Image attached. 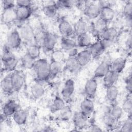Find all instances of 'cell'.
Returning <instances> with one entry per match:
<instances>
[{"label": "cell", "mask_w": 132, "mask_h": 132, "mask_svg": "<svg viewBox=\"0 0 132 132\" xmlns=\"http://www.w3.org/2000/svg\"><path fill=\"white\" fill-rule=\"evenodd\" d=\"M33 70L35 74L36 81L44 82L50 79V62L46 58H39L37 60Z\"/></svg>", "instance_id": "cell-1"}, {"label": "cell", "mask_w": 132, "mask_h": 132, "mask_svg": "<svg viewBox=\"0 0 132 132\" xmlns=\"http://www.w3.org/2000/svg\"><path fill=\"white\" fill-rule=\"evenodd\" d=\"M10 78L14 92H20L25 83V76L22 70H15L10 73Z\"/></svg>", "instance_id": "cell-2"}, {"label": "cell", "mask_w": 132, "mask_h": 132, "mask_svg": "<svg viewBox=\"0 0 132 132\" xmlns=\"http://www.w3.org/2000/svg\"><path fill=\"white\" fill-rule=\"evenodd\" d=\"M6 41V44L12 50H16L19 48L23 41L17 29H13L9 32Z\"/></svg>", "instance_id": "cell-3"}, {"label": "cell", "mask_w": 132, "mask_h": 132, "mask_svg": "<svg viewBox=\"0 0 132 132\" xmlns=\"http://www.w3.org/2000/svg\"><path fill=\"white\" fill-rule=\"evenodd\" d=\"M101 8L97 3L87 2L83 10L84 14L90 20H95L100 16Z\"/></svg>", "instance_id": "cell-4"}, {"label": "cell", "mask_w": 132, "mask_h": 132, "mask_svg": "<svg viewBox=\"0 0 132 132\" xmlns=\"http://www.w3.org/2000/svg\"><path fill=\"white\" fill-rule=\"evenodd\" d=\"M18 31L23 41L32 43L34 40V29L28 23H24L19 27Z\"/></svg>", "instance_id": "cell-5"}, {"label": "cell", "mask_w": 132, "mask_h": 132, "mask_svg": "<svg viewBox=\"0 0 132 132\" xmlns=\"http://www.w3.org/2000/svg\"><path fill=\"white\" fill-rule=\"evenodd\" d=\"M58 38L55 34L47 31L42 45V48L45 52H51L55 50L58 43Z\"/></svg>", "instance_id": "cell-6"}, {"label": "cell", "mask_w": 132, "mask_h": 132, "mask_svg": "<svg viewBox=\"0 0 132 132\" xmlns=\"http://www.w3.org/2000/svg\"><path fill=\"white\" fill-rule=\"evenodd\" d=\"M16 20L15 22L23 24L26 21L28 20L33 13L32 7H16ZM21 25V24H20Z\"/></svg>", "instance_id": "cell-7"}, {"label": "cell", "mask_w": 132, "mask_h": 132, "mask_svg": "<svg viewBox=\"0 0 132 132\" xmlns=\"http://www.w3.org/2000/svg\"><path fill=\"white\" fill-rule=\"evenodd\" d=\"M97 79L92 77L88 79L84 86V93L86 97L91 100L94 98L97 92Z\"/></svg>", "instance_id": "cell-8"}, {"label": "cell", "mask_w": 132, "mask_h": 132, "mask_svg": "<svg viewBox=\"0 0 132 132\" xmlns=\"http://www.w3.org/2000/svg\"><path fill=\"white\" fill-rule=\"evenodd\" d=\"M58 28L62 37L72 38L71 37L75 34L73 26L67 20H61L58 24Z\"/></svg>", "instance_id": "cell-9"}, {"label": "cell", "mask_w": 132, "mask_h": 132, "mask_svg": "<svg viewBox=\"0 0 132 132\" xmlns=\"http://www.w3.org/2000/svg\"><path fill=\"white\" fill-rule=\"evenodd\" d=\"M72 122L75 128L82 130L88 126V118L85 116L80 111L75 112L72 116Z\"/></svg>", "instance_id": "cell-10"}, {"label": "cell", "mask_w": 132, "mask_h": 132, "mask_svg": "<svg viewBox=\"0 0 132 132\" xmlns=\"http://www.w3.org/2000/svg\"><path fill=\"white\" fill-rule=\"evenodd\" d=\"M94 111V105L92 100L87 97L81 101L80 104V111L88 118Z\"/></svg>", "instance_id": "cell-11"}, {"label": "cell", "mask_w": 132, "mask_h": 132, "mask_svg": "<svg viewBox=\"0 0 132 132\" xmlns=\"http://www.w3.org/2000/svg\"><path fill=\"white\" fill-rule=\"evenodd\" d=\"M75 81L72 78L65 80L61 91V95L64 100L70 98L73 94L75 91Z\"/></svg>", "instance_id": "cell-12"}, {"label": "cell", "mask_w": 132, "mask_h": 132, "mask_svg": "<svg viewBox=\"0 0 132 132\" xmlns=\"http://www.w3.org/2000/svg\"><path fill=\"white\" fill-rule=\"evenodd\" d=\"M19 109V105L15 101L11 99L7 101L2 107V113L6 117L8 118L15 113Z\"/></svg>", "instance_id": "cell-13"}, {"label": "cell", "mask_w": 132, "mask_h": 132, "mask_svg": "<svg viewBox=\"0 0 132 132\" xmlns=\"http://www.w3.org/2000/svg\"><path fill=\"white\" fill-rule=\"evenodd\" d=\"M16 20V7L3 10L1 14V22L5 25H8L15 22Z\"/></svg>", "instance_id": "cell-14"}, {"label": "cell", "mask_w": 132, "mask_h": 132, "mask_svg": "<svg viewBox=\"0 0 132 132\" xmlns=\"http://www.w3.org/2000/svg\"><path fill=\"white\" fill-rule=\"evenodd\" d=\"M110 70V62L107 60H103L95 69L93 77L96 79L103 78Z\"/></svg>", "instance_id": "cell-15"}, {"label": "cell", "mask_w": 132, "mask_h": 132, "mask_svg": "<svg viewBox=\"0 0 132 132\" xmlns=\"http://www.w3.org/2000/svg\"><path fill=\"white\" fill-rule=\"evenodd\" d=\"M91 54L92 58H96L102 55L106 51L100 40L98 39L94 41L88 48Z\"/></svg>", "instance_id": "cell-16"}, {"label": "cell", "mask_w": 132, "mask_h": 132, "mask_svg": "<svg viewBox=\"0 0 132 132\" xmlns=\"http://www.w3.org/2000/svg\"><path fill=\"white\" fill-rule=\"evenodd\" d=\"M42 10L44 14L47 17L53 18L57 15L58 8L56 1H47L44 4Z\"/></svg>", "instance_id": "cell-17"}, {"label": "cell", "mask_w": 132, "mask_h": 132, "mask_svg": "<svg viewBox=\"0 0 132 132\" xmlns=\"http://www.w3.org/2000/svg\"><path fill=\"white\" fill-rule=\"evenodd\" d=\"M74 34L76 37L89 32L90 25L83 18H80L73 26Z\"/></svg>", "instance_id": "cell-18"}, {"label": "cell", "mask_w": 132, "mask_h": 132, "mask_svg": "<svg viewBox=\"0 0 132 132\" xmlns=\"http://www.w3.org/2000/svg\"><path fill=\"white\" fill-rule=\"evenodd\" d=\"M93 38L89 32L77 36L76 40L77 47L88 48L94 42Z\"/></svg>", "instance_id": "cell-19"}, {"label": "cell", "mask_w": 132, "mask_h": 132, "mask_svg": "<svg viewBox=\"0 0 132 132\" xmlns=\"http://www.w3.org/2000/svg\"><path fill=\"white\" fill-rule=\"evenodd\" d=\"M75 58L81 68L87 65L92 58L91 54L88 48H85L79 51Z\"/></svg>", "instance_id": "cell-20"}, {"label": "cell", "mask_w": 132, "mask_h": 132, "mask_svg": "<svg viewBox=\"0 0 132 132\" xmlns=\"http://www.w3.org/2000/svg\"><path fill=\"white\" fill-rule=\"evenodd\" d=\"M14 122L19 126H23L26 124L28 114L27 111L23 109L19 108L12 116Z\"/></svg>", "instance_id": "cell-21"}, {"label": "cell", "mask_w": 132, "mask_h": 132, "mask_svg": "<svg viewBox=\"0 0 132 132\" xmlns=\"http://www.w3.org/2000/svg\"><path fill=\"white\" fill-rule=\"evenodd\" d=\"M1 88L2 92L6 95H11L14 92L10 78V73L2 79Z\"/></svg>", "instance_id": "cell-22"}, {"label": "cell", "mask_w": 132, "mask_h": 132, "mask_svg": "<svg viewBox=\"0 0 132 132\" xmlns=\"http://www.w3.org/2000/svg\"><path fill=\"white\" fill-rule=\"evenodd\" d=\"M119 76V74L110 70L103 78V85L104 88L106 89L108 87L115 85Z\"/></svg>", "instance_id": "cell-23"}, {"label": "cell", "mask_w": 132, "mask_h": 132, "mask_svg": "<svg viewBox=\"0 0 132 132\" xmlns=\"http://www.w3.org/2000/svg\"><path fill=\"white\" fill-rule=\"evenodd\" d=\"M60 49L68 52L71 49L77 47L76 40L72 38L62 37L59 41Z\"/></svg>", "instance_id": "cell-24"}, {"label": "cell", "mask_w": 132, "mask_h": 132, "mask_svg": "<svg viewBox=\"0 0 132 132\" xmlns=\"http://www.w3.org/2000/svg\"><path fill=\"white\" fill-rule=\"evenodd\" d=\"M115 16V11L112 6H105L101 8L99 17L109 23Z\"/></svg>", "instance_id": "cell-25"}, {"label": "cell", "mask_w": 132, "mask_h": 132, "mask_svg": "<svg viewBox=\"0 0 132 132\" xmlns=\"http://www.w3.org/2000/svg\"><path fill=\"white\" fill-rule=\"evenodd\" d=\"M126 62V58H118L110 62V70L120 74L125 68Z\"/></svg>", "instance_id": "cell-26"}, {"label": "cell", "mask_w": 132, "mask_h": 132, "mask_svg": "<svg viewBox=\"0 0 132 132\" xmlns=\"http://www.w3.org/2000/svg\"><path fill=\"white\" fill-rule=\"evenodd\" d=\"M45 92L44 87L39 81H36L32 84L30 86L31 95L35 100H38L42 97L44 95Z\"/></svg>", "instance_id": "cell-27"}, {"label": "cell", "mask_w": 132, "mask_h": 132, "mask_svg": "<svg viewBox=\"0 0 132 132\" xmlns=\"http://www.w3.org/2000/svg\"><path fill=\"white\" fill-rule=\"evenodd\" d=\"M119 93V89L116 85H113L107 88L105 93L106 100L111 104L116 103Z\"/></svg>", "instance_id": "cell-28"}, {"label": "cell", "mask_w": 132, "mask_h": 132, "mask_svg": "<svg viewBox=\"0 0 132 132\" xmlns=\"http://www.w3.org/2000/svg\"><path fill=\"white\" fill-rule=\"evenodd\" d=\"M65 107V104L64 99L59 95H57L55 97L50 106V111L52 113H55L61 111Z\"/></svg>", "instance_id": "cell-29"}, {"label": "cell", "mask_w": 132, "mask_h": 132, "mask_svg": "<svg viewBox=\"0 0 132 132\" xmlns=\"http://www.w3.org/2000/svg\"><path fill=\"white\" fill-rule=\"evenodd\" d=\"M81 68L79 64L78 63L76 58L68 57L65 63L64 66L63 67V69L70 72L75 73L78 71Z\"/></svg>", "instance_id": "cell-30"}, {"label": "cell", "mask_w": 132, "mask_h": 132, "mask_svg": "<svg viewBox=\"0 0 132 132\" xmlns=\"http://www.w3.org/2000/svg\"><path fill=\"white\" fill-rule=\"evenodd\" d=\"M118 34V31L115 27H108L100 35V38L113 42Z\"/></svg>", "instance_id": "cell-31"}, {"label": "cell", "mask_w": 132, "mask_h": 132, "mask_svg": "<svg viewBox=\"0 0 132 132\" xmlns=\"http://www.w3.org/2000/svg\"><path fill=\"white\" fill-rule=\"evenodd\" d=\"M41 47L35 43L30 44L27 47L26 53L29 57L37 60L40 58Z\"/></svg>", "instance_id": "cell-32"}, {"label": "cell", "mask_w": 132, "mask_h": 132, "mask_svg": "<svg viewBox=\"0 0 132 132\" xmlns=\"http://www.w3.org/2000/svg\"><path fill=\"white\" fill-rule=\"evenodd\" d=\"M2 63V69L4 72L9 73L12 72L16 70V67L19 63V60L16 57L3 62Z\"/></svg>", "instance_id": "cell-33"}, {"label": "cell", "mask_w": 132, "mask_h": 132, "mask_svg": "<svg viewBox=\"0 0 132 132\" xmlns=\"http://www.w3.org/2000/svg\"><path fill=\"white\" fill-rule=\"evenodd\" d=\"M62 62L51 61L50 62V79H53L56 78L62 71Z\"/></svg>", "instance_id": "cell-34"}, {"label": "cell", "mask_w": 132, "mask_h": 132, "mask_svg": "<svg viewBox=\"0 0 132 132\" xmlns=\"http://www.w3.org/2000/svg\"><path fill=\"white\" fill-rule=\"evenodd\" d=\"M46 31L42 29L41 27H38L34 29V42L42 47Z\"/></svg>", "instance_id": "cell-35"}, {"label": "cell", "mask_w": 132, "mask_h": 132, "mask_svg": "<svg viewBox=\"0 0 132 132\" xmlns=\"http://www.w3.org/2000/svg\"><path fill=\"white\" fill-rule=\"evenodd\" d=\"M109 111L117 121H118L121 119L124 113L121 106L116 103L111 104V106L109 109Z\"/></svg>", "instance_id": "cell-36"}, {"label": "cell", "mask_w": 132, "mask_h": 132, "mask_svg": "<svg viewBox=\"0 0 132 132\" xmlns=\"http://www.w3.org/2000/svg\"><path fill=\"white\" fill-rule=\"evenodd\" d=\"M102 121L105 126L108 128H114L116 124L118 122V121H117L111 116L109 110L104 113L102 117Z\"/></svg>", "instance_id": "cell-37"}, {"label": "cell", "mask_w": 132, "mask_h": 132, "mask_svg": "<svg viewBox=\"0 0 132 132\" xmlns=\"http://www.w3.org/2000/svg\"><path fill=\"white\" fill-rule=\"evenodd\" d=\"M36 60L29 57L27 54L24 55L21 59V65L22 68L26 70L33 69Z\"/></svg>", "instance_id": "cell-38"}, {"label": "cell", "mask_w": 132, "mask_h": 132, "mask_svg": "<svg viewBox=\"0 0 132 132\" xmlns=\"http://www.w3.org/2000/svg\"><path fill=\"white\" fill-rule=\"evenodd\" d=\"M124 112L127 113L128 116H131L132 114V100L131 94H128L123 101L121 106Z\"/></svg>", "instance_id": "cell-39"}, {"label": "cell", "mask_w": 132, "mask_h": 132, "mask_svg": "<svg viewBox=\"0 0 132 132\" xmlns=\"http://www.w3.org/2000/svg\"><path fill=\"white\" fill-rule=\"evenodd\" d=\"M51 61L62 62L65 59V53L64 51L61 49L54 50L52 52L51 55Z\"/></svg>", "instance_id": "cell-40"}, {"label": "cell", "mask_w": 132, "mask_h": 132, "mask_svg": "<svg viewBox=\"0 0 132 132\" xmlns=\"http://www.w3.org/2000/svg\"><path fill=\"white\" fill-rule=\"evenodd\" d=\"M15 57V55L12 52V50H11L6 44H5L2 50V54L1 56L2 62L8 61Z\"/></svg>", "instance_id": "cell-41"}, {"label": "cell", "mask_w": 132, "mask_h": 132, "mask_svg": "<svg viewBox=\"0 0 132 132\" xmlns=\"http://www.w3.org/2000/svg\"><path fill=\"white\" fill-rule=\"evenodd\" d=\"M119 131L123 132L132 131V118L131 116H128L127 119L124 121L120 127Z\"/></svg>", "instance_id": "cell-42"}, {"label": "cell", "mask_w": 132, "mask_h": 132, "mask_svg": "<svg viewBox=\"0 0 132 132\" xmlns=\"http://www.w3.org/2000/svg\"><path fill=\"white\" fill-rule=\"evenodd\" d=\"M56 5L58 8L62 9H71L75 5V1L63 0L56 1Z\"/></svg>", "instance_id": "cell-43"}, {"label": "cell", "mask_w": 132, "mask_h": 132, "mask_svg": "<svg viewBox=\"0 0 132 132\" xmlns=\"http://www.w3.org/2000/svg\"><path fill=\"white\" fill-rule=\"evenodd\" d=\"M123 14L124 16V18L132 16V2L131 1H127L125 4Z\"/></svg>", "instance_id": "cell-44"}, {"label": "cell", "mask_w": 132, "mask_h": 132, "mask_svg": "<svg viewBox=\"0 0 132 132\" xmlns=\"http://www.w3.org/2000/svg\"><path fill=\"white\" fill-rule=\"evenodd\" d=\"M71 116L72 113L71 109L69 107L65 106V107L61 111L60 117L61 120L67 121L70 118Z\"/></svg>", "instance_id": "cell-45"}, {"label": "cell", "mask_w": 132, "mask_h": 132, "mask_svg": "<svg viewBox=\"0 0 132 132\" xmlns=\"http://www.w3.org/2000/svg\"><path fill=\"white\" fill-rule=\"evenodd\" d=\"M2 6L3 10L15 8V1L12 0H3L2 1Z\"/></svg>", "instance_id": "cell-46"}, {"label": "cell", "mask_w": 132, "mask_h": 132, "mask_svg": "<svg viewBox=\"0 0 132 132\" xmlns=\"http://www.w3.org/2000/svg\"><path fill=\"white\" fill-rule=\"evenodd\" d=\"M125 84V88L127 91L128 94H131V73L129 74V75H128L124 80Z\"/></svg>", "instance_id": "cell-47"}, {"label": "cell", "mask_w": 132, "mask_h": 132, "mask_svg": "<svg viewBox=\"0 0 132 132\" xmlns=\"http://www.w3.org/2000/svg\"><path fill=\"white\" fill-rule=\"evenodd\" d=\"M32 1L29 0H19L15 1L16 7H32Z\"/></svg>", "instance_id": "cell-48"}, {"label": "cell", "mask_w": 132, "mask_h": 132, "mask_svg": "<svg viewBox=\"0 0 132 132\" xmlns=\"http://www.w3.org/2000/svg\"><path fill=\"white\" fill-rule=\"evenodd\" d=\"M67 54L68 56V57H71V58H75L77 55L79 51L77 49V47L74 48L73 49L70 50V51L67 52Z\"/></svg>", "instance_id": "cell-49"}, {"label": "cell", "mask_w": 132, "mask_h": 132, "mask_svg": "<svg viewBox=\"0 0 132 132\" xmlns=\"http://www.w3.org/2000/svg\"><path fill=\"white\" fill-rule=\"evenodd\" d=\"M89 131H103V130L100 128V126H98V125H96V124H92L91 125V126H90L89 127Z\"/></svg>", "instance_id": "cell-50"}, {"label": "cell", "mask_w": 132, "mask_h": 132, "mask_svg": "<svg viewBox=\"0 0 132 132\" xmlns=\"http://www.w3.org/2000/svg\"><path fill=\"white\" fill-rule=\"evenodd\" d=\"M125 46H126L127 49L131 50V34H130L128 36L125 41Z\"/></svg>", "instance_id": "cell-51"}, {"label": "cell", "mask_w": 132, "mask_h": 132, "mask_svg": "<svg viewBox=\"0 0 132 132\" xmlns=\"http://www.w3.org/2000/svg\"><path fill=\"white\" fill-rule=\"evenodd\" d=\"M125 21L126 26L129 29H131L132 26V16L125 18Z\"/></svg>", "instance_id": "cell-52"}]
</instances>
